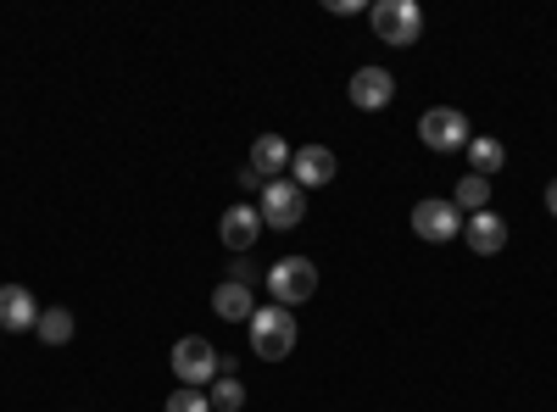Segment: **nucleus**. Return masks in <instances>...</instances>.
<instances>
[{
  "instance_id": "f257e3e1",
  "label": "nucleus",
  "mask_w": 557,
  "mask_h": 412,
  "mask_svg": "<svg viewBox=\"0 0 557 412\" xmlns=\"http://www.w3.org/2000/svg\"><path fill=\"white\" fill-rule=\"evenodd\" d=\"M246 329H251V351L262 362H278L296 351V312H285V307H257Z\"/></svg>"
},
{
  "instance_id": "f03ea898",
  "label": "nucleus",
  "mask_w": 557,
  "mask_h": 412,
  "mask_svg": "<svg viewBox=\"0 0 557 412\" xmlns=\"http://www.w3.org/2000/svg\"><path fill=\"white\" fill-rule=\"evenodd\" d=\"M262 285L273 290V307H301L318 296V267L307 257H278L268 273H262Z\"/></svg>"
},
{
  "instance_id": "7ed1b4c3",
  "label": "nucleus",
  "mask_w": 557,
  "mask_h": 412,
  "mask_svg": "<svg viewBox=\"0 0 557 412\" xmlns=\"http://www.w3.org/2000/svg\"><path fill=\"white\" fill-rule=\"evenodd\" d=\"M368 23H374L380 45H396V51H412L418 34H424V12H418V0H380V7L368 12Z\"/></svg>"
},
{
  "instance_id": "20e7f679",
  "label": "nucleus",
  "mask_w": 557,
  "mask_h": 412,
  "mask_svg": "<svg viewBox=\"0 0 557 412\" xmlns=\"http://www.w3.org/2000/svg\"><path fill=\"white\" fill-rule=\"evenodd\" d=\"M173 374H178V385H190V390H201V385H212L218 374H223V357H218V346L212 340H201V335H184L178 346H173Z\"/></svg>"
},
{
  "instance_id": "39448f33",
  "label": "nucleus",
  "mask_w": 557,
  "mask_h": 412,
  "mask_svg": "<svg viewBox=\"0 0 557 412\" xmlns=\"http://www.w3.org/2000/svg\"><path fill=\"white\" fill-rule=\"evenodd\" d=\"M418 140H424L430 151H441V157H451V151H469L474 128L457 107H430L424 117H418Z\"/></svg>"
},
{
  "instance_id": "423d86ee",
  "label": "nucleus",
  "mask_w": 557,
  "mask_h": 412,
  "mask_svg": "<svg viewBox=\"0 0 557 412\" xmlns=\"http://www.w3.org/2000/svg\"><path fill=\"white\" fill-rule=\"evenodd\" d=\"M257 212H262V228H296L307 217V190L290 185V178H268Z\"/></svg>"
},
{
  "instance_id": "0eeeda50",
  "label": "nucleus",
  "mask_w": 557,
  "mask_h": 412,
  "mask_svg": "<svg viewBox=\"0 0 557 412\" xmlns=\"http://www.w3.org/2000/svg\"><path fill=\"white\" fill-rule=\"evenodd\" d=\"M412 235L430 240V246H446V240L462 235V212H457L451 201H441V196L418 201V207H412Z\"/></svg>"
},
{
  "instance_id": "6e6552de",
  "label": "nucleus",
  "mask_w": 557,
  "mask_h": 412,
  "mask_svg": "<svg viewBox=\"0 0 557 412\" xmlns=\"http://www.w3.org/2000/svg\"><path fill=\"white\" fill-rule=\"evenodd\" d=\"M391 101H396V78H391L385 67H357V73H351V107L385 112Z\"/></svg>"
},
{
  "instance_id": "1a4fd4ad",
  "label": "nucleus",
  "mask_w": 557,
  "mask_h": 412,
  "mask_svg": "<svg viewBox=\"0 0 557 412\" xmlns=\"http://www.w3.org/2000/svg\"><path fill=\"white\" fill-rule=\"evenodd\" d=\"M330 178H335V151H330V146H301V151L290 157V185L323 190Z\"/></svg>"
},
{
  "instance_id": "9d476101",
  "label": "nucleus",
  "mask_w": 557,
  "mask_h": 412,
  "mask_svg": "<svg viewBox=\"0 0 557 412\" xmlns=\"http://www.w3.org/2000/svg\"><path fill=\"white\" fill-rule=\"evenodd\" d=\"M290 146H285V134H257V140H251V173L262 178V185H268V178H285L290 173Z\"/></svg>"
},
{
  "instance_id": "9b49d317",
  "label": "nucleus",
  "mask_w": 557,
  "mask_h": 412,
  "mask_svg": "<svg viewBox=\"0 0 557 412\" xmlns=\"http://www.w3.org/2000/svg\"><path fill=\"white\" fill-rule=\"evenodd\" d=\"M462 240H469L474 257H496L507 246V223L496 212H474V217H462Z\"/></svg>"
},
{
  "instance_id": "f8f14e48",
  "label": "nucleus",
  "mask_w": 557,
  "mask_h": 412,
  "mask_svg": "<svg viewBox=\"0 0 557 412\" xmlns=\"http://www.w3.org/2000/svg\"><path fill=\"white\" fill-rule=\"evenodd\" d=\"M218 235H223L228 251H251L257 235H262V212H257V207H228L223 223H218Z\"/></svg>"
},
{
  "instance_id": "ddd939ff",
  "label": "nucleus",
  "mask_w": 557,
  "mask_h": 412,
  "mask_svg": "<svg viewBox=\"0 0 557 412\" xmlns=\"http://www.w3.org/2000/svg\"><path fill=\"white\" fill-rule=\"evenodd\" d=\"M39 324V307L23 285H0V329H12V335H28Z\"/></svg>"
},
{
  "instance_id": "4468645a",
  "label": "nucleus",
  "mask_w": 557,
  "mask_h": 412,
  "mask_svg": "<svg viewBox=\"0 0 557 412\" xmlns=\"http://www.w3.org/2000/svg\"><path fill=\"white\" fill-rule=\"evenodd\" d=\"M212 312L223 317V324H251V312H257V301H251V290H246V285H235V279H223V285L212 290Z\"/></svg>"
},
{
  "instance_id": "2eb2a0df",
  "label": "nucleus",
  "mask_w": 557,
  "mask_h": 412,
  "mask_svg": "<svg viewBox=\"0 0 557 412\" xmlns=\"http://www.w3.org/2000/svg\"><path fill=\"white\" fill-rule=\"evenodd\" d=\"M73 329H78V324H73V312H67V307H45V312H39V324H34V335H39L45 346H67Z\"/></svg>"
},
{
  "instance_id": "dca6fc26",
  "label": "nucleus",
  "mask_w": 557,
  "mask_h": 412,
  "mask_svg": "<svg viewBox=\"0 0 557 412\" xmlns=\"http://www.w3.org/2000/svg\"><path fill=\"white\" fill-rule=\"evenodd\" d=\"M451 207L462 212V217H474V212H491V178H480V173H469L457 185V196H451Z\"/></svg>"
},
{
  "instance_id": "f3484780",
  "label": "nucleus",
  "mask_w": 557,
  "mask_h": 412,
  "mask_svg": "<svg viewBox=\"0 0 557 412\" xmlns=\"http://www.w3.org/2000/svg\"><path fill=\"white\" fill-rule=\"evenodd\" d=\"M469 162H474L480 178H496L507 167V151H502V140H480V134H474V140H469Z\"/></svg>"
},
{
  "instance_id": "a211bd4d",
  "label": "nucleus",
  "mask_w": 557,
  "mask_h": 412,
  "mask_svg": "<svg viewBox=\"0 0 557 412\" xmlns=\"http://www.w3.org/2000/svg\"><path fill=\"white\" fill-rule=\"evenodd\" d=\"M246 407V385L235 374H218L212 379V412H240Z\"/></svg>"
},
{
  "instance_id": "6ab92c4d",
  "label": "nucleus",
  "mask_w": 557,
  "mask_h": 412,
  "mask_svg": "<svg viewBox=\"0 0 557 412\" xmlns=\"http://www.w3.org/2000/svg\"><path fill=\"white\" fill-rule=\"evenodd\" d=\"M168 412H212V396L207 390H190V385H178L168 396Z\"/></svg>"
},
{
  "instance_id": "aec40b11",
  "label": "nucleus",
  "mask_w": 557,
  "mask_h": 412,
  "mask_svg": "<svg viewBox=\"0 0 557 412\" xmlns=\"http://www.w3.org/2000/svg\"><path fill=\"white\" fill-rule=\"evenodd\" d=\"M330 12L335 17H351V12H362V0H330Z\"/></svg>"
},
{
  "instance_id": "412c9836",
  "label": "nucleus",
  "mask_w": 557,
  "mask_h": 412,
  "mask_svg": "<svg viewBox=\"0 0 557 412\" xmlns=\"http://www.w3.org/2000/svg\"><path fill=\"white\" fill-rule=\"evenodd\" d=\"M546 212L557 217V178H552V185H546Z\"/></svg>"
}]
</instances>
